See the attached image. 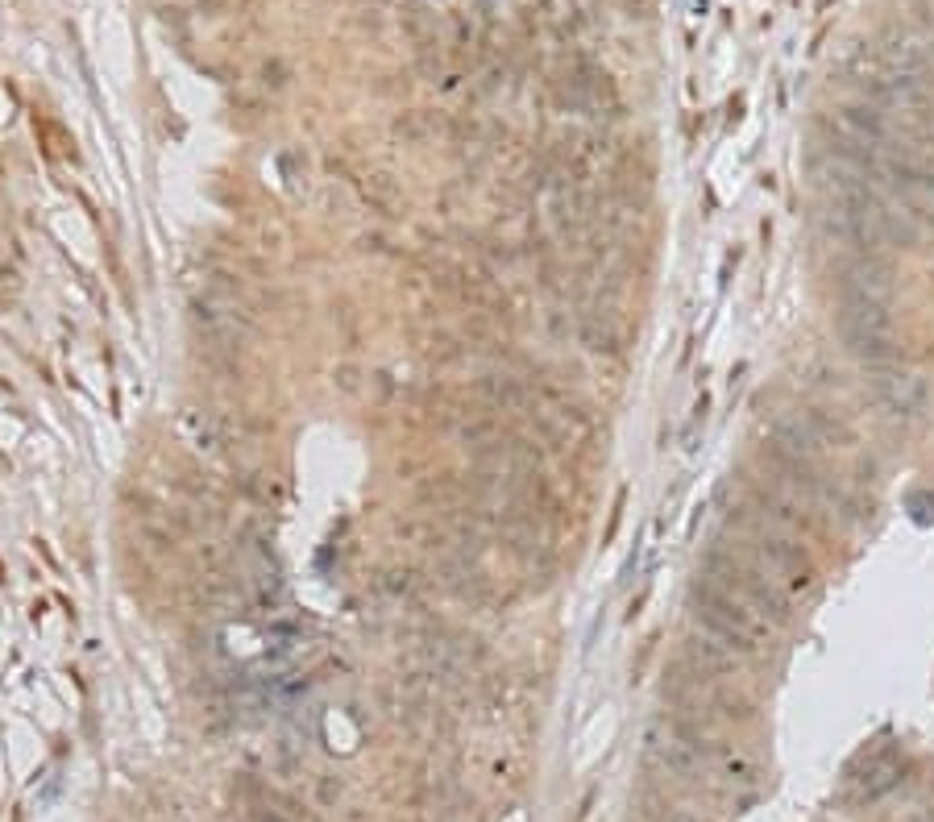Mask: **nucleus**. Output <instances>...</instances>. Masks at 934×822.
Instances as JSON below:
<instances>
[]
</instances>
